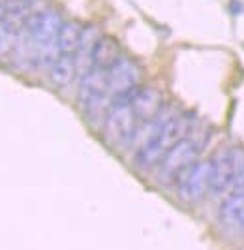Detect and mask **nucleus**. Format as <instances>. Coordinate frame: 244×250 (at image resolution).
Listing matches in <instances>:
<instances>
[{
    "instance_id": "obj_1",
    "label": "nucleus",
    "mask_w": 244,
    "mask_h": 250,
    "mask_svg": "<svg viewBox=\"0 0 244 250\" xmlns=\"http://www.w3.org/2000/svg\"><path fill=\"white\" fill-rule=\"evenodd\" d=\"M194 130V117L192 115H181L177 113L171 121L160 128V132L150 139L146 145L135 150L134 164L139 169H150L162 162V158L169 152L179 141L190 136Z\"/></svg>"
},
{
    "instance_id": "obj_2",
    "label": "nucleus",
    "mask_w": 244,
    "mask_h": 250,
    "mask_svg": "<svg viewBox=\"0 0 244 250\" xmlns=\"http://www.w3.org/2000/svg\"><path fill=\"white\" fill-rule=\"evenodd\" d=\"M79 104L85 109V113L90 119H100L111 109V96L109 85H107V72L92 68L88 74L81 77L79 83Z\"/></svg>"
},
{
    "instance_id": "obj_3",
    "label": "nucleus",
    "mask_w": 244,
    "mask_h": 250,
    "mask_svg": "<svg viewBox=\"0 0 244 250\" xmlns=\"http://www.w3.org/2000/svg\"><path fill=\"white\" fill-rule=\"evenodd\" d=\"M203 147V139L190 136L179 141L173 149L162 158L158 164V181L163 185H175L177 177L183 173L186 167H190L197 160V154Z\"/></svg>"
},
{
    "instance_id": "obj_4",
    "label": "nucleus",
    "mask_w": 244,
    "mask_h": 250,
    "mask_svg": "<svg viewBox=\"0 0 244 250\" xmlns=\"http://www.w3.org/2000/svg\"><path fill=\"white\" fill-rule=\"evenodd\" d=\"M210 162H212L210 192L214 196L227 194L235 187L237 179L244 173V150L239 147L224 149Z\"/></svg>"
},
{
    "instance_id": "obj_5",
    "label": "nucleus",
    "mask_w": 244,
    "mask_h": 250,
    "mask_svg": "<svg viewBox=\"0 0 244 250\" xmlns=\"http://www.w3.org/2000/svg\"><path fill=\"white\" fill-rule=\"evenodd\" d=\"M210 179H212V162L195 160L175 181L179 198L184 203H197L199 200H203L205 194L210 192Z\"/></svg>"
},
{
    "instance_id": "obj_6",
    "label": "nucleus",
    "mask_w": 244,
    "mask_h": 250,
    "mask_svg": "<svg viewBox=\"0 0 244 250\" xmlns=\"http://www.w3.org/2000/svg\"><path fill=\"white\" fill-rule=\"evenodd\" d=\"M137 117L130 102H115L103 119V134L111 145H130L137 130Z\"/></svg>"
},
{
    "instance_id": "obj_7",
    "label": "nucleus",
    "mask_w": 244,
    "mask_h": 250,
    "mask_svg": "<svg viewBox=\"0 0 244 250\" xmlns=\"http://www.w3.org/2000/svg\"><path fill=\"white\" fill-rule=\"evenodd\" d=\"M141 70L132 61L121 57V61L107 72V85H109L111 104L115 102H132V96L139 88Z\"/></svg>"
},
{
    "instance_id": "obj_8",
    "label": "nucleus",
    "mask_w": 244,
    "mask_h": 250,
    "mask_svg": "<svg viewBox=\"0 0 244 250\" xmlns=\"http://www.w3.org/2000/svg\"><path fill=\"white\" fill-rule=\"evenodd\" d=\"M132 109H134L137 123H146L152 121L163 107V96L158 88L154 87H139L135 90V94L132 96L130 102Z\"/></svg>"
},
{
    "instance_id": "obj_9",
    "label": "nucleus",
    "mask_w": 244,
    "mask_h": 250,
    "mask_svg": "<svg viewBox=\"0 0 244 250\" xmlns=\"http://www.w3.org/2000/svg\"><path fill=\"white\" fill-rule=\"evenodd\" d=\"M220 220L225 226H244V190L243 188H231L225 198L220 203Z\"/></svg>"
},
{
    "instance_id": "obj_10",
    "label": "nucleus",
    "mask_w": 244,
    "mask_h": 250,
    "mask_svg": "<svg viewBox=\"0 0 244 250\" xmlns=\"http://www.w3.org/2000/svg\"><path fill=\"white\" fill-rule=\"evenodd\" d=\"M121 47L115 38L100 36V40L94 45V51H92V66L98 70L109 72L111 68L121 61Z\"/></svg>"
},
{
    "instance_id": "obj_11",
    "label": "nucleus",
    "mask_w": 244,
    "mask_h": 250,
    "mask_svg": "<svg viewBox=\"0 0 244 250\" xmlns=\"http://www.w3.org/2000/svg\"><path fill=\"white\" fill-rule=\"evenodd\" d=\"M100 40V34L94 26H85L83 28V34H81V42H79V47L75 51V68H77V74L83 75L88 74L94 66H92V51H94V45Z\"/></svg>"
},
{
    "instance_id": "obj_12",
    "label": "nucleus",
    "mask_w": 244,
    "mask_h": 250,
    "mask_svg": "<svg viewBox=\"0 0 244 250\" xmlns=\"http://www.w3.org/2000/svg\"><path fill=\"white\" fill-rule=\"evenodd\" d=\"M75 75H77V68H75L73 55H59L49 66V77L53 85L59 88L68 87L75 79Z\"/></svg>"
},
{
    "instance_id": "obj_13",
    "label": "nucleus",
    "mask_w": 244,
    "mask_h": 250,
    "mask_svg": "<svg viewBox=\"0 0 244 250\" xmlns=\"http://www.w3.org/2000/svg\"><path fill=\"white\" fill-rule=\"evenodd\" d=\"M81 34H83V26L75 21H66L62 23L59 38H57V51L59 55H73L79 47L81 42Z\"/></svg>"
},
{
    "instance_id": "obj_14",
    "label": "nucleus",
    "mask_w": 244,
    "mask_h": 250,
    "mask_svg": "<svg viewBox=\"0 0 244 250\" xmlns=\"http://www.w3.org/2000/svg\"><path fill=\"white\" fill-rule=\"evenodd\" d=\"M239 12H241V2L231 0V13H239Z\"/></svg>"
},
{
    "instance_id": "obj_15",
    "label": "nucleus",
    "mask_w": 244,
    "mask_h": 250,
    "mask_svg": "<svg viewBox=\"0 0 244 250\" xmlns=\"http://www.w3.org/2000/svg\"><path fill=\"white\" fill-rule=\"evenodd\" d=\"M243 228H244V226H243Z\"/></svg>"
}]
</instances>
